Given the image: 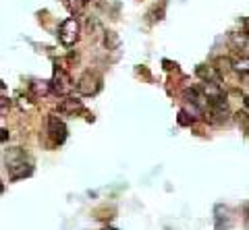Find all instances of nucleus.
Returning <instances> with one entry per match:
<instances>
[{
	"mask_svg": "<svg viewBox=\"0 0 249 230\" xmlns=\"http://www.w3.org/2000/svg\"><path fill=\"white\" fill-rule=\"evenodd\" d=\"M104 230H119V228H110V226H108V228H104Z\"/></svg>",
	"mask_w": 249,
	"mask_h": 230,
	"instance_id": "nucleus-13",
	"label": "nucleus"
},
{
	"mask_svg": "<svg viewBox=\"0 0 249 230\" xmlns=\"http://www.w3.org/2000/svg\"><path fill=\"white\" fill-rule=\"evenodd\" d=\"M31 91H34L37 98L48 96L50 91H52V83H50V81H40V79H36V81H31Z\"/></svg>",
	"mask_w": 249,
	"mask_h": 230,
	"instance_id": "nucleus-8",
	"label": "nucleus"
},
{
	"mask_svg": "<svg viewBox=\"0 0 249 230\" xmlns=\"http://www.w3.org/2000/svg\"><path fill=\"white\" fill-rule=\"evenodd\" d=\"M178 125H181V127H191V122H193V116H189V112H187L185 108L181 110V112H178Z\"/></svg>",
	"mask_w": 249,
	"mask_h": 230,
	"instance_id": "nucleus-9",
	"label": "nucleus"
},
{
	"mask_svg": "<svg viewBox=\"0 0 249 230\" xmlns=\"http://www.w3.org/2000/svg\"><path fill=\"white\" fill-rule=\"evenodd\" d=\"M52 91L58 96H65L71 91V79H69V75L62 71V68H54V77H52Z\"/></svg>",
	"mask_w": 249,
	"mask_h": 230,
	"instance_id": "nucleus-5",
	"label": "nucleus"
},
{
	"mask_svg": "<svg viewBox=\"0 0 249 230\" xmlns=\"http://www.w3.org/2000/svg\"><path fill=\"white\" fill-rule=\"evenodd\" d=\"M243 212H245V218H247V222H249V201L245 203V208H243Z\"/></svg>",
	"mask_w": 249,
	"mask_h": 230,
	"instance_id": "nucleus-12",
	"label": "nucleus"
},
{
	"mask_svg": "<svg viewBox=\"0 0 249 230\" xmlns=\"http://www.w3.org/2000/svg\"><path fill=\"white\" fill-rule=\"evenodd\" d=\"M231 40L235 42V44L239 46V48H245V46L249 44V37H247V33H241V35H239V33H232V35H231Z\"/></svg>",
	"mask_w": 249,
	"mask_h": 230,
	"instance_id": "nucleus-10",
	"label": "nucleus"
},
{
	"mask_svg": "<svg viewBox=\"0 0 249 230\" xmlns=\"http://www.w3.org/2000/svg\"><path fill=\"white\" fill-rule=\"evenodd\" d=\"M79 110H83V104L75 98H62L58 102V112L60 114H75Z\"/></svg>",
	"mask_w": 249,
	"mask_h": 230,
	"instance_id": "nucleus-7",
	"label": "nucleus"
},
{
	"mask_svg": "<svg viewBox=\"0 0 249 230\" xmlns=\"http://www.w3.org/2000/svg\"><path fill=\"white\" fill-rule=\"evenodd\" d=\"M4 164H6V170H9V179L11 181H21L25 176H31L34 172V164L25 160L21 149H11L4 153Z\"/></svg>",
	"mask_w": 249,
	"mask_h": 230,
	"instance_id": "nucleus-1",
	"label": "nucleus"
},
{
	"mask_svg": "<svg viewBox=\"0 0 249 230\" xmlns=\"http://www.w3.org/2000/svg\"><path fill=\"white\" fill-rule=\"evenodd\" d=\"M98 89H100V79L91 73H85L79 79V83H77V91L83 96H93Z\"/></svg>",
	"mask_w": 249,
	"mask_h": 230,
	"instance_id": "nucleus-6",
	"label": "nucleus"
},
{
	"mask_svg": "<svg viewBox=\"0 0 249 230\" xmlns=\"http://www.w3.org/2000/svg\"><path fill=\"white\" fill-rule=\"evenodd\" d=\"M79 33H81V27H79L77 17L65 19L58 27V40H60L62 46H73L77 40H79Z\"/></svg>",
	"mask_w": 249,
	"mask_h": 230,
	"instance_id": "nucleus-2",
	"label": "nucleus"
},
{
	"mask_svg": "<svg viewBox=\"0 0 249 230\" xmlns=\"http://www.w3.org/2000/svg\"><path fill=\"white\" fill-rule=\"evenodd\" d=\"M0 133H2V143H6V139H9V131L2 127V129H0Z\"/></svg>",
	"mask_w": 249,
	"mask_h": 230,
	"instance_id": "nucleus-11",
	"label": "nucleus"
},
{
	"mask_svg": "<svg viewBox=\"0 0 249 230\" xmlns=\"http://www.w3.org/2000/svg\"><path fill=\"white\" fill-rule=\"evenodd\" d=\"M214 226L216 230H231L232 228V212L227 205L218 203L214 208Z\"/></svg>",
	"mask_w": 249,
	"mask_h": 230,
	"instance_id": "nucleus-3",
	"label": "nucleus"
},
{
	"mask_svg": "<svg viewBox=\"0 0 249 230\" xmlns=\"http://www.w3.org/2000/svg\"><path fill=\"white\" fill-rule=\"evenodd\" d=\"M48 133H50V137H52V141L56 143V145H60V143H65V139H67V127H65V122H62L58 116H48Z\"/></svg>",
	"mask_w": 249,
	"mask_h": 230,
	"instance_id": "nucleus-4",
	"label": "nucleus"
}]
</instances>
